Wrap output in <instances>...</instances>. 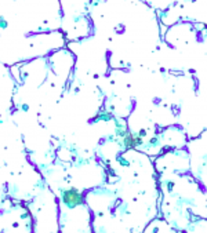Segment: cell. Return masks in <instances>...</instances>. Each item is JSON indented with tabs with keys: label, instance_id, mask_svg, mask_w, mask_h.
Segmentation results:
<instances>
[{
	"label": "cell",
	"instance_id": "obj_1",
	"mask_svg": "<svg viewBox=\"0 0 207 233\" xmlns=\"http://www.w3.org/2000/svg\"><path fill=\"white\" fill-rule=\"evenodd\" d=\"M62 201L68 207H76V205L83 204V196L76 189H68L62 193Z\"/></svg>",
	"mask_w": 207,
	"mask_h": 233
},
{
	"label": "cell",
	"instance_id": "obj_2",
	"mask_svg": "<svg viewBox=\"0 0 207 233\" xmlns=\"http://www.w3.org/2000/svg\"><path fill=\"white\" fill-rule=\"evenodd\" d=\"M140 144H141V138L138 137V135H134V134H131V133L126 134V138H124V145H126V148L133 149V148H135L137 145H140Z\"/></svg>",
	"mask_w": 207,
	"mask_h": 233
}]
</instances>
